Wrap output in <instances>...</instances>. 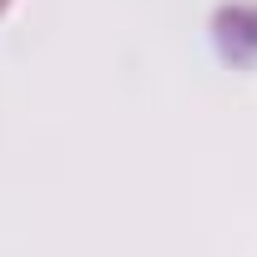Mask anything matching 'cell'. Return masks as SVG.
Wrapping results in <instances>:
<instances>
[{"mask_svg": "<svg viewBox=\"0 0 257 257\" xmlns=\"http://www.w3.org/2000/svg\"><path fill=\"white\" fill-rule=\"evenodd\" d=\"M6 6H11V0H0V16H6Z\"/></svg>", "mask_w": 257, "mask_h": 257, "instance_id": "6da1fadb", "label": "cell"}]
</instances>
